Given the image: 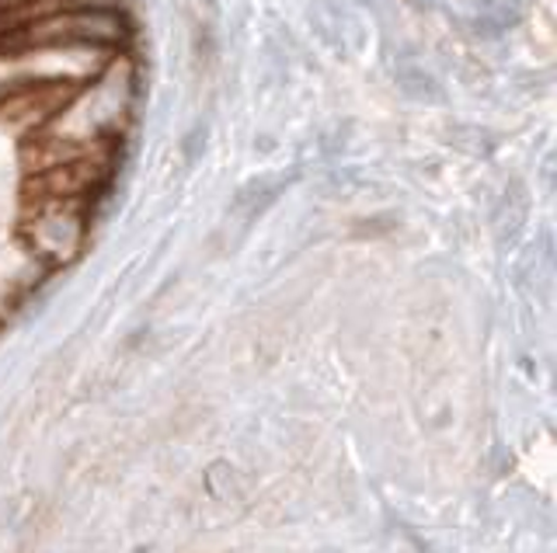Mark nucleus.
Instances as JSON below:
<instances>
[{
	"label": "nucleus",
	"mask_w": 557,
	"mask_h": 553,
	"mask_svg": "<svg viewBox=\"0 0 557 553\" xmlns=\"http://www.w3.org/2000/svg\"><path fill=\"white\" fill-rule=\"evenodd\" d=\"M87 216L84 202L32 199L22 223V244L39 257L46 268L70 265L84 251Z\"/></svg>",
	"instance_id": "obj_1"
},
{
	"label": "nucleus",
	"mask_w": 557,
	"mask_h": 553,
	"mask_svg": "<svg viewBox=\"0 0 557 553\" xmlns=\"http://www.w3.org/2000/svg\"><path fill=\"white\" fill-rule=\"evenodd\" d=\"M81 88L84 84L22 77L4 91V98H0V118H4V123L17 133L39 136L42 129H49L52 123H57V115L70 105V101H74V95Z\"/></svg>",
	"instance_id": "obj_2"
},
{
	"label": "nucleus",
	"mask_w": 557,
	"mask_h": 553,
	"mask_svg": "<svg viewBox=\"0 0 557 553\" xmlns=\"http://www.w3.org/2000/svg\"><path fill=\"white\" fill-rule=\"evenodd\" d=\"M46 275H49V268L22 244V240H17V244L0 257V317L14 314Z\"/></svg>",
	"instance_id": "obj_3"
}]
</instances>
